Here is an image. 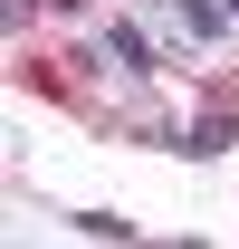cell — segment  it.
Wrapping results in <instances>:
<instances>
[{"instance_id":"obj_1","label":"cell","mask_w":239,"mask_h":249,"mask_svg":"<svg viewBox=\"0 0 239 249\" xmlns=\"http://www.w3.org/2000/svg\"><path fill=\"white\" fill-rule=\"evenodd\" d=\"M220 19H230V10H210V0H182V29H191V38H220Z\"/></svg>"}]
</instances>
